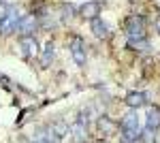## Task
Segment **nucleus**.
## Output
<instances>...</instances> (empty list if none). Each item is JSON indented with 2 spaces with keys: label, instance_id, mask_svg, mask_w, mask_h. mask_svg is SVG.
<instances>
[{
  "label": "nucleus",
  "instance_id": "1",
  "mask_svg": "<svg viewBox=\"0 0 160 143\" xmlns=\"http://www.w3.org/2000/svg\"><path fill=\"white\" fill-rule=\"evenodd\" d=\"M126 34H128V45L130 47H145L148 43V24L143 15H135L126 24Z\"/></svg>",
  "mask_w": 160,
  "mask_h": 143
},
{
  "label": "nucleus",
  "instance_id": "2",
  "mask_svg": "<svg viewBox=\"0 0 160 143\" xmlns=\"http://www.w3.org/2000/svg\"><path fill=\"white\" fill-rule=\"evenodd\" d=\"M19 11L15 7H7V11L0 15V34L9 36L13 32H17V24H19Z\"/></svg>",
  "mask_w": 160,
  "mask_h": 143
},
{
  "label": "nucleus",
  "instance_id": "3",
  "mask_svg": "<svg viewBox=\"0 0 160 143\" xmlns=\"http://www.w3.org/2000/svg\"><path fill=\"white\" fill-rule=\"evenodd\" d=\"M68 51H71V56H73L75 64H79V66L86 64V43H83L81 36H73V38H71Z\"/></svg>",
  "mask_w": 160,
  "mask_h": 143
},
{
  "label": "nucleus",
  "instance_id": "4",
  "mask_svg": "<svg viewBox=\"0 0 160 143\" xmlns=\"http://www.w3.org/2000/svg\"><path fill=\"white\" fill-rule=\"evenodd\" d=\"M37 28H38V17L30 13V15H24V17L19 19V24H17V32H19L22 36H32Z\"/></svg>",
  "mask_w": 160,
  "mask_h": 143
},
{
  "label": "nucleus",
  "instance_id": "5",
  "mask_svg": "<svg viewBox=\"0 0 160 143\" xmlns=\"http://www.w3.org/2000/svg\"><path fill=\"white\" fill-rule=\"evenodd\" d=\"M100 9H102V2H98V0H90V2H86V4L79 7V15H81L83 19L94 22V19H98Z\"/></svg>",
  "mask_w": 160,
  "mask_h": 143
},
{
  "label": "nucleus",
  "instance_id": "6",
  "mask_svg": "<svg viewBox=\"0 0 160 143\" xmlns=\"http://www.w3.org/2000/svg\"><path fill=\"white\" fill-rule=\"evenodd\" d=\"M71 132H73V137H75L77 143H86V137H88V115L79 113L77 122L71 126Z\"/></svg>",
  "mask_w": 160,
  "mask_h": 143
},
{
  "label": "nucleus",
  "instance_id": "7",
  "mask_svg": "<svg viewBox=\"0 0 160 143\" xmlns=\"http://www.w3.org/2000/svg\"><path fill=\"white\" fill-rule=\"evenodd\" d=\"M19 47H22L24 58H28V60L38 58V41L34 38V36H24L22 43H19Z\"/></svg>",
  "mask_w": 160,
  "mask_h": 143
},
{
  "label": "nucleus",
  "instance_id": "8",
  "mask_svg": "<svg viewBox=\"0 0 160 143\" xmlns=\"http://www.w3.org/2000/svg\"><path fill=\"white\" fill-rule=\"evenodd\" d=\"M90 28H92L94 36H96V38H100V41H105V38H109V36H111L109 24H107V22H102V19H94V22L90 24Z\"/></svg>",
  "mask_w": 160,
  "mask_h": 143
},
{
  "label": "nucleus",
  "instance_id": "9",
  "mask_svg": "<svg viewBox=\"0 0 160 143\" xmlns=\"http://www.w3.org/2000/svg\"><path fill=\"white\" fill-rule=\"evenodd\" d=\"M32 141H34V143H58L60 139H58V137L51 132L49 126H43V128H38V130L34 132Z\"/></svg>",
  "mask_w": 160,
  "mask_h": 143
},
{
  "label": "nucleus",
  "instance_id": "10",
  "mask_svg": "<svg viewBox=\"0 0 160 143\" xmlns=\"http://www.w3.org/2000/svg\"><path fill=\"white\" fill-rule=\"evenodd\" d=\"M160 128V107L148 109V118H145V130L156 132Z\"/></svg>",
  "mask_w": 160,
  "mask_h": 143
},
{
  "label": "nucleus",
  "instance_id": "11",
  "mask_svg": "<svg viewBox=\"0 0 160 143\" xmlns=\"http://www.w3.org/2000/svg\"><path fill=\"white\" fill-rule=\"evenodd\" d=\"M124 100H126V105L130 109H139V107H143V105L148 103V96H145V92H137L135 90V92H128Z\"/></svg>",
  "mask_w": 160,
  "mask_h": 143
},
{
  "label": "nucleus",
  "instance_id": "12",
  "mask_svg": "<svg viewBox=\"0 0 160 143\" xmlns=\"http://www.w3.org/2000/svg\"><path fill=\"white\" fill-rule=\"evenodd\" d=\"M98 132L105 135V137H109L113 132H118V126H115V122H111L107 115H102V118H98Z\"/></svg>",
  "mask_w": 160,
  "mask_h": 143
},
{
  "label": "nucleus",
  "instance_id": "13",
  "mask_svg": "<svg viewBox=\"0 0 160 143\" xmlns=\"http://www.w3.org/2000/svg\"><path fill=\"white\" fill-rule=\"evenodd\" d=\"M49 128H51V132H53L58 139H64V137L68 135V130H71V126H68L64 120H56V122H51Z\"/></svg>",
  "mask_w": 160,
  "mask_h": 143
},
{
  "label": "nucleus",
  "instance_id": "14",
  "mask_svg": "<svg viewBox=\"0 0 160 143\" xmlns=\"http://www.w3.org/2000/svg\"><path fill=\"white\" fill-rule=\"evenodd\" d=\"M41 58H43V60H41V66H43V69H47L51 62H53L56 51H53V45H51V43H47V45H45V51L41 54Z\"/></svg>",
  "mask_w": 160,
  "mask_h": 143
},
{
  "label": "nucleus",
  "instance_id": "15",
  "mask_svg": "<svg viewBox=\"0 0 160 143\" xmlns=\"http://www.w3.org/2000/svg\"><path fill=\"white\" fill-rule=\"evenodd\" d=\"M75 15V7L73 4H62V19L66 22V19H71Z\"/></svg>",
  "mask_w": 160,
  "mask_h": 143
},
{
  "label": "nucleus",
  "instance_id": "16",
  "mask_svg": "<svg viewBox=\"0 0 160 143\" xmlns=\"http://www.w3.org/2000/svg\"><path fill=\"white\" fill-rule=\"evenodd\" d=\"M156 30H158V32H160V17H158V19H156Z\"/></svg>",
  "mask_w": 160,
  "mask_h": 143
}]
</instances>
